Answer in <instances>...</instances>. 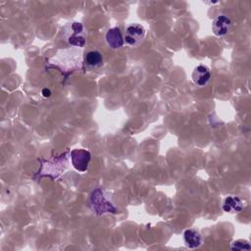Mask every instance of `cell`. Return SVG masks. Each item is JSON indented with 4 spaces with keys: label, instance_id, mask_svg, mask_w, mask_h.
<instances>
[{
    "label": "cell",
    "instance_id": "1",
    "mask_svg": "<svg viewBox=\"0 0 251 251\" xmlns=\"http://www.w3.org/2000/svg\"><path fill=\"white\" fill-rule=\"evenodd\" d=\"M146 29L140 24H130L126 25L125 30V42L132 47L138 46L145 38Z\"/></svg>",
    "mask_w": 251,
    "mask_h": 251
},
{
    "label": "cell",
    "instance_id": "2",
    "mask_svg": "<svg viewBox=\"0 0 251 251\" xmlns=\"http://www.w3.org/2000/svg\"><path fill=\"white\" fill-rule=\"evenodd\" d=\"M91 206L93 211H95V213L98 215H101L104 213H111V212L116 213V208L105 199L100 189H96L92 192Z\"/></svg>",
    "mask_w": 251,
    "mask_h": 251
},
{
    "label": "cell",
    "instance_id": "3",
    "mask_svg": "<svg viewBox=\"0 0 251 251\" xmlns=\"http://www.w3.org/2000/svg\"><path fill=\"white\" fill-rule=\"evenodd\" d=\"M67 41L73 46L82 47L85 45V32L82 24L75 22L70 25V30L67 35Z\"/></svg>",
    "mask_w": 251,
    "mask_h": 251
},
{
    "label": "cell",
    "instance_id": "4",
    "mask_svg": "<svg viewBox=\"0 0 251 251\" xmlns=\"http://www.w3.org/2000/svg\"><path fill=\"white\" fill-rule=\"evenodd\" d=\"M91 159V154L85 149H74L71 151V160L74 168L78 172H85Z\"/></svg>",
    "mask_w": 251,
    "mask_h": 251
},
{
    "label": "cell",
    "instance_id": "5",
    "mask_svg": "<svg viewBox=\"0 0 251 251\" xmlns=\"http://www.w3.org/2000/svg\"><path fill=\"white\" fill-rule=\"evenodd\" d=\"M231 20L226 15L217 16L212 24V30L217 36H224L228 33L231 27Z\"/></svg>",
    "mask_w": 251,
    "mask_h": 251
},
{
    "label": "cell",
    "instance_id": "6",
    "mask_svg": "<svg viewBox=\"0 0 251 251\" xmlns=\"http://www.w3.org/2000/svg\"><path fill=\"white\" fill-rule=\"evenodd\" d=\"M211 78L210 69L205 65H198L192 72V80L198 87H204L207 85Z\"/></svg>",
    "mask_w": 251,
    "mask_h": 251
},
{
    "label": "cell",
    "instance_id": "7",
    "mask_svg": "<svg viewBox=\"0 0 251 251\" xmlns=\"http://www.w3.org/2000/svg\"><path fill=\"white\" fill-rule=\"evenodd\" d=\"M105 40L108 46L112 49H120L125 43L123 33L119 27H112L107 30L105 34Z\"/></svg>",
    "mask_w": 251,
    "mask_h": 251
},
{
    "label": "cell",
    "instance_id": "8",
    "mask_svg": "<svg viewBox=\"0 0 251 251\" xmlns=\"http://www.w3.org/2000/svg\"><path fill=\"white\" fill-rule=\"evenodd\" d=\"M183 240L188 248H198L202 244V236L195 228H188L183 232Z\"/></svg>",
    "mask_w": 251,
    "mask_h": 251
},
{
    "label": "cell",
    "instance_id": "9",
    "mask_svg": "<svg viewBox=\"0 0 251 251\" xmlns=\"http://www.w3.org/2000/svg\"><path fill=\"white\" fill-rule=\"evenodd\" d=\"M243 209V202L237 196H228L223 203V210L226 213H238Z\"/></svg>",
    "mask_w": 251,
    "mask_h": 251
},
{
    "label": "cell",
    "instance_id": "10",
    "mask_svg": "<svg viewBox=\"0 0 251 251\" xmlns=\"http://www.w3.org/2000/svg\"><path fill=\"white\" fill-rule=\"evenodd\" d=\"M84 63L90 69H97L103 64V56L97 50H91L84 56Z\"/></svg>",
    "mask_w": 251,
    "mask_h": 251
},
{
    "label": "cell",
    "instance_id": "11",
    "mask_svg": "<svg viewBox=\"0 0 251 251\" xmlns=\"http://www.w3.org/2000/svg\"><path fill=\"white\" fill-rule=\"evenodd\" d=\"M230 249L231 250H250L251 246L248 241L243 239H238L231 243Z\"/></svg>",
    "mask_w": 251,
    "mask_h": 251
},
{
    "label": "cell",
    "instance_id": "12",
    "mask_svg": "<svg viewBox=\"0 0 251 251\" xmlns=\"http://www.w3.org/2000/svg\"><path fill=\"white\" fill-rule=\"evenodd\" d=\"M42 95L44 97H50L51 96V90L48 88H43L42 89Z\"/></svg>",
    "mask_w": 251,
    "mask_h": 251
}]
</instances>
